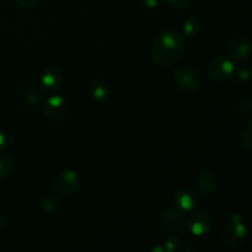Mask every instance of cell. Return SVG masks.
Returning a JSON list of instances; mask_svg holds the SVG:
<instances>
[{"label":"cell","instance_id":"1","mask_svg":"<svg viewBox=\"0 0 252 252\" xmlns=\"http://www.w3.org/2000/svg\"><path fill=\"white\" fill-rule=\"evenodd\" d=\"M184 53L185 39L176 31H164L159 33L152 47L153 61L165 68L179 63Z\"/></svg>","mask_w":252,"mask_h":252},{"label":"cell","instance_id":"2","mask_svg":"<svg viewBox=\"0 0 252 252\" xmlns=\"http://www.w3.org/2000/svg\"><path fill=\"white\" fill-rule=\"evenodd\" d=\"M246 236H248V230L244 224L243 216L240 213H235L221 233V241L226 248L238 250L244 245Z\"/></svg>","mask_w":252,"mask_h":252},{"label":"cell","instance_id":"3","mask_svg":"<svg viewBox=\"0 0 252 252\" xmlns=\"http://www.w3.org/2000/svg\"><path fill=\"white\" fill-rule=\"evenodd\" d=\"M207 71L213 80L218 83H225L233 79L235 73V64L230 57L216 56L208 62Z\"/></svg>","mask_w":252,"mask_h":252},{"label":"cell","instance_id":"4","mask_svg":"<svg viewBox=\"0 0 252 252\" xmlns=\"http://www.w3.org/2000/svg\"><path fill=\"white\" fill-rule=\"evenodd\" d=\"M174 83L184 93H196L202 85L199 74L192 68H180L174 73Z\"/></svg>","mask_w":252,"mask_h":252},{"label":"cell","instance_id":"5","mask_svg":"<svg viewBox=\"0 0 252 252\" xmlns=\"http://www.w3.org/2000/svg\"><path fill=\"white\" fill-rule=\"evenodd\" d=\"M79 187H80V179L73 170H65L61 172L54 180V189L63 196H73L78 192Z\"/></svg>","mask_w":252,"mask_h":252},{"label":"cell","instance_id":"6","mask_svg":"<svg viewBox=\"0 0 252 252\" xmlns=\"http://www.w3.org/2000/svg\"><path fill=\"white\" fill-rule=\"evenodd\" d=\"M187 228L191 231L193 235L202 236L209 233L213 225V219H212L211 214L206 211H196L191 212L189 219L186 221Z\"/></svg>","mask_w":252,"mask_h":252},{"label":"cell","instance_id":"7","mask_svg":"<svg viewBox=\"0 0 252 252\" xmlns=\"http://www.w3.org/2000/svg\"><path fill=\"white\" fill-rule=\"evenodd\" d=\"M66 113H68V103L65 98L58 95H53L47 98L43 106V115L47 120L58 122L65 117Z\"/></svg>","mask_w":252,"mask_h":252},{"label":"cell","instance_id":"8","mask_svg":"<svg viewBox=\"0 0 252 252\" xmlns=\"http://www.w3.org/2000/svg\"><path fill=\"white\" fill-rule=\"evenodd\" d=\"M159 223L164 230L170 231V233L177 231L184 226L185 213H182L175 206H169L162 211Z\"/></svg>","mask_w":252,"mask_h":252},{"label":"cell","instance_id":"9","mask_svg":"<svg viewBox=\"0 0 252 252\" xmlns=\"http://www.w3.org/2000/svg\"><path fill=\"white\" fill-rule=\"evenodd\" d=\"M250 42L243 34H235L229 39L228 53L231 59L236 62L245 61L250 56Z\"/></svg>","mask_w":252,"mask_h":252},{"label":"cell","instance_id":"10","mask_svg":"<svg viewBox=\"0 0 252 252\" xmlns=\"http://www.w3.org/2000/svg\"><path fill=\"white\" fill-rule=\"evenodd\" d=\"M198 197L191 189H180L174 194V206L182 213H191L198 206Z\"/></svg>","mask_w":252,"mask_h":252},{"label":"cell","instance_id":"11","mask_svg":"<svg viewBox=\"0 0 252 252\" xmlns=\"http://www.w3.org/2000/svg\"><path fill=\"white\" fill-rule=\"evenodd\" d=\"M217 187L216 176L213 172L208 171V170H203L199 172L196 177V189L203 196H211L214 193Z\"/></svg>","mask_w":252,"mask_h":252},{"label":"cell","instance_id":"12","mask_svg":"<svg viewBox=\"0 0 252 252\" xmlns=\"http://www.w3.org/2000/svg\"><path fill=\"white\" fill-rule=\"evenodd\" d=\"M63 83V76L59 69L57 68H48L42 73L41 75V85L42 88L46 89L47 91L52 93V91L58 90Z\"/></svg>","mask_w":252,"mask_h":252},{"label":"cell","instance_id":"13","mask_svg":"<svg viewBox=\"0 0 252 252\" xmlns=\"http://www.w3.org/2000/svg\"><path fill=\"white\" fill-rule=\"evenodd\" d=\"M90 93L96 100H106L110 96V86L107 85V83H105L103 80H94L90 84Z\"/></svg>","mask_w":252,"mask_h":252},{"label":"cell","instance_id":"14","mask_svg":"<svg viewBox=\"0 0 252 252\" xmlns=\"http://www.w3.org/2000/svg\"><path fill=\"white\" fill-rule=\"evenodd\" d=\"M202 26H203V21L199 17L191 16L184 22L182 29H184V32L187 36H194V34H197L201 31Z\"/></svg>","mask_w":252,"mask_h":252},{"label":"cell","instance_id":"15","mask_svg":"<svg viewBox=\"0 0 252 252\" xmlns=\"http://www.w3.org/2000/svg\"><path fill=\"white\" fill-rule=\"evenodd\" d=\"M240 144L245 150L252 149V122L249 121L248 125L243 128L240 133Z\"/></svg>","mask_w":252,"mask_h":252},{"label":"cell","instance_id":"16","mask_svg":"<svg viewBox=\"0 0 252 252\" xmlns=\"http://www.w3.org/2000/svg\"><path fill=\"white\" fill-rule=\"evenodd\" d=\"M12 167H14V161H12L11 158L7 157V155L0 157V181L6 179L11 174Z\"/></svg>","mask_w":252,"mask_h":252},{"label":"cell","instance_id":"17","mask_svg":"<svg viewBox=\"0 0 252 252\" xmlns=\"http://www.w3.org/2000/svg\"><path fill=\"white\" fill-rule=\"evenodd\" d=\"M236 110H238L239 115L244 116V117H251V110H252V102L250 96H245L240 100V102L236 105Z\"/></svg>","mask_w":252,"mask_h":252},{"label":"cell","instance_id":"18","mask_svg":"<svg viewBox=\"0 0 252 252\" xmlns=\"http://www.w3.org/2000/svg\"><path fill=\"white\" fill-rule=\"evenodd\" d=\"M180 246H181V241H180V239L177 238V236L171 235L165 240L162 249H164V251L166 252H175V251H179Z\"/></svg>","mask_w":252,"mask_h":252},{"label":"cell","instance_id":"19","mask_svg":"<svg viewBox=\"0 0 252 252\" xmlns=\"http://www.w3.org/2000/svg\"><path fill=\"white\" fill-rule=\"evenodd\" d=\"M25 97L30 103H36L41 98V91L34 88V86H30V88H27L26 93H25Z\"/></svg>","mask_w":252,"mask_h":252},{"label":"cell","instance_id":"20","mask_svg":"<svg viewBox=\"0 0 252 252\" xmlns=\"http://www.w3.org/2000/svg\"><path fill=\"white\" fill-rule=\"evenodd\" d=\"M42 207H43V211L47 212V213H52L57 209L58 207V199L54 196H48L43 199V203H42Z\"/></svg>","mask_w":252,"mask_h":252},{"label":"cell","instance_id":"21","mask_svg":"<svg viewBox=\"0 0 252 252\" xmlns=\"http://www.w3.org/2000/svg\"><path fill=\"white\" fill-rule=\"evenodd\" d=\"M251 75V70L248 65H243L239 68V70L236 73H234L233 78H235V81H245L248 79H250Z\"/></svg>","mask_w":252,"mask_h":252},{"label":"cell","instance_id":"22","mask_svg":"<svg viewBox=\"0 0 252 252\" xmlns=\"http://www.w3.org/2000/svg\"><path fill=\"white\" fill-rule=\"evenodd\" d=\"M167 1L176 9H187V7L191 6L193 0H167Z\"/></svg>","mask_w":252,"mask_h":252},{"label":"cell","instance_id":"23","mask_svg":"<svg viewBox=\"0 0 252 252\" xmlns=\"http://www.w3.org/2000/svg\"><path fill=\"white\" fill-rule=\"evenodd\" d=\"M41 1L42 0H16L17 4L21 5L22 7H27V9H31V7L37 6Z\"/></svg>","mask_w":252,"mask_h":252},{"label":"cell","instance_id":"24","mask_svg":"<svg viewBox=\"0 0 252 252\" xmlns=\"http://www.w3.org/2000/svg\"><path fill=\"white\" fill-rule=\"evenodd\" d=\"M142 2L149 9H157L160 2H161V0H142Z\"/></svg>","mask_w":252,"mask_h":252},{"label":"cell","instance_id":"25","mask_svg":"<svg viewBox=\"0 0 252 252\" xmlns=\"http://www.w3.org/2000/svg\"><path fill=\"white\" fill-rule=\"evenodd\" d=\"M7 142H9V138H7V135L5 134V133L0 132V150H2L4 148H6Z\"/></svg>","mask_w":252,"mask_h":252},{"label":"cell","instance_id":"26","mask_svg":"<svg viewBox=\"0 0 252 252\" xmlns=\"http://www.w3.org/2000/svg\"><path fill=\"white\" fill-rule=\"evenodd\" d=\"M4 224H5V219L0 216V228H1V226H4Z\"/></svg>","mask_w":252,"mask_h":252}]
</instances>
